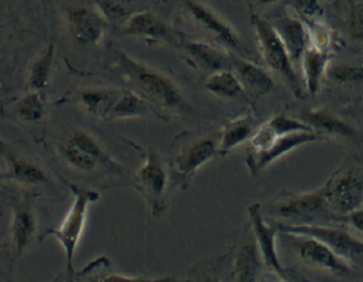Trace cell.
<instances>
[{"instance_id": "cell-1", "label": "cell", "mask_w": 363, "mask_h": 282, "mask_svg": "<svg viewBox=\"0 0 363 282\" xmlns=\"http://www.w3.org/2000/svg\"><path fill=\"white\" fill-rule=\"evenodd\" d=\"M118 66L131 91L145 102L167 112H189V104L179 87L162 72L138 62L125 52L118 53Z\"/></svg>"}, {"instance_id": "cell-20", "label": "cell", "mask_w": 363, "mask_h": 282, "mask_svg": "<svg viewBox=\"0 0 363 282\" xmlns=\"http://www.w3.org/2000/svg\"><path fill=\"white\" fill-rule=\"evenodd\" d=\"M302 121L310 125L313 129H320L331 135L350 139L356 137V131L352 125L327 110H308L302 114Z\"/></svg>"}, {"instance_id": "cell-17", "label": "cell", "mask_w": 363, "mask_h": 282, "mask_svg": "<svg viewBox=\"0 0 363 282\" xmlns=\"http://www.w3.org/2000/svg\"><path fill=\"white\" fill-rule=\"evenodd\" d=\"M273 26L279 33L293 62L301 60L302 55L308 48V40H310V33L303 23L300 22L297 18H285L279 20L277 24Z\"/></svg>"}, {"instance_id": "cell-22", "label": "cell", "mask_w": 363, "mask_h": 282, "mask_svg": "<svg viewBox=\"0 0 363 282\" xmlns=\"http://www.w3.org/2000/svg\"><path fill=\"white\" fill-rule=\"evenodd\" d=\"M35 232V219L31 209L22 205L14 207L11 233L14 248L18 254L27 249Z\"/></svg>"}, {"instance_id": "cell-4", "label": "cell", "mask_w": 363, "mask_h": 282, "mask_svg": "<svg viewBox=\"0 0 363 282\" xmlns=\"http://www.w3.org/2000/svg\"><path fill=\"white\" fill-rule=\"evenodd\" d=\"M279 229L290 236H308L315 238L329 246L350 265L352 263L363 262V242L344 229L311 223L279 224Z\"/></svg>"}, {"instance_id": "cell-16", "label": "cell", "mask_w": 363, "mask_h": 282, "mask_svg": "<svg viewBox=\"0 0 363 282\" xmlns=\"http://www.w3.org/2000/svg\"><path fill=\"white\" fill-rule=\"evenodd\" d=\"M123 31L127 36L139 38L164 39L169 37V28L166 23L150 11L131 14L125 22Z\"/></svg>"}, {"instance_id": "cell-6", "label": "cell", "mask_w": 363, "mask_h": 282, "mask_svg": "<svg viewBox=\"0 0 363 282\" xmlns=\"http://www.w3.org/2000/svg\"><path fill=\"white\" fill-rule=\"evenodd\" d=\"M62 158L68 164L81 171H91L98 166L120 170L118 163L112 160L96 138L83 131H74L60 147Z\"/></svg>"}, {"instance_id": "cell-28", "label": "cell", "mask_w": 363, "mask_h": 282, "mask_svg": "<svg viewBox=\"0 0 363 282\" xmlns=\"http://www.w3.org/2000/svg\"><path fill=\"white\" fill-rule=\"evenodd\" d=\"M55 47L49 45L45 51L33 60L29 70L28 83L31 91L43 92L47 89L51 77L52 66L54 62Z\"/></svg>"}, {"instance_id": "cell-34", "label": "cell", "mask_w": 363, "mask_h": 282, "mask_svg": "<svg viewBox=\"0 0 363 282\" xmlns=\"http://www.w3.org/2000/svg\"><path fill=\"white\" fill-rule=\"evenodd\" d=\"M112 3L116 4V5L122 6V7L126 8L127 5L133 1V0H110Z\"/></svg>"}, {"instance_id": "cell-29", "label": "cell", "mask_w": 363, "mask_h": 282, "mask_svg": "<svg viewBox=\"0 0 363 282\" xmlns=\"http://www.w3.org/2000/svg\"><path fill=\"white\" fill-rule=\"evenodd\" d=\"M16 116L23 122L35 123L43 120L45 114V106L40 92L33 91L25 95L16 104Z\"/></svg>"}, {"instance_id": "cell-35", "label": "cell", "mask_w": 363, "mask_h": 282, "mask_svg": "<svg viewBox=\"0 0 363 282\" xmlns=\"http://www.w3.org/2000/svg\"><path fill=\"white\" fill-rule=\"evenodd\" d=\"M279 0H259V3L262 5H272V4L277 3Z\"/></svg>"}, {"instance_id": "cell-5", "label": "cell", "mask_w": 363, "mask_h": 282, "mask_svg": "<svg viewBox=\"0 0 363 282\" xmlns=\"http://www.w3.org/2000/svg\"><path fill=\"white\" fill-rule=\"evenodd\" d=\"M135 183L151 207L153 216L162 214L164 209L168 173L162 156L156 150L150 148L144 152V162L135 173Z\"/></svg>"}, {"instance_id": "cell-31", "label": "cell", "mask_w": 363, "mask_h": 282, "mask_svg": "<svg viewBox=\"0 0 363 282\" xmlns=\"http://www.w3.org/2000/svg\"><path fill=\"white\" fill-rule=\"evenodd\" d=\"M293 6L299 13L306 18H319L323 14L319 0H293Z\"/></svg>"}, {"instance_id": "cell-10", "label": "cell", "mask_w": 363, "mask_h": 282, "mask_svg": "<svg viewBox=\"0 0 363 282\" xmlns=\"http://www.w3.org/2000/svg\"><path fill=\"white\" fill-rule=\"evenodd\" d=\"M298 237L300 240H298L295 244L299 251L300 258L306 264L331 271L335 275H352V269L350 263L337 256L329 246L308 236H298Z\"/></svg>"}, {"instance_id": "cell-32", "label": "cell", "mask_w": 363, "mask_h": 282, "mask_svg": "<svg viewBox=\"0 0 363 282\" xmlns=\"http://www.w3.org/2000/svg\"><path fill=\"white\" fill-rule=\"evenodd\" d=\"M350 35L354 40L363 43V12L354 7L350 16Z\"/></svg>"}, {"instance_id": "cell-2", "label": "cell", "mask_w": 363, "mask_h": 282, "mask_svg": "<svg viewBox=\"0 0 363 282\" xmlns=\"http://www.w3.org/2000/svg\"><path fill=\"white\" fill-rule=\"evenodd\" d=\"M250 22L255 29L258 45L267 66L281 77L296 97H304L303 89L294 68L293 60L275 27L257 14H252Z\"/></svg>"}, {"instance_id": "cell-11", "label": "cell", "mask_w": 363, "mask_h": 282, "mask_svg": "<svg viewBox=\"0 0 363 282\" xmlns=\"http://www.w3.org/2000/svg\"><path fill=\"white\" fill-rule=\"evenodd\" d=\"M252 229L255 234L257 248L259 250L262 262L273 273L285 279V271L279 262L277 251V227L267 224L262 217V209L258 204H254L248 208Z\"/></svg>"}, {"instance_id": "cell-7", "label": "cell", "mask_w": 363, "mask_h": 282, "mask_svg": "<svg viewBox=\"0 0 363 282\" xmlns=\"http://www.w3.org/2000/svg\"><path fill=\"white\" fill-rule=\"evenodd\" d=\"M323 188L327 205L340 214H348L363 204V180L354 170L335 173Z\"/></svg>"}, {"instance_id": "cell-30", "label": "cell", "mask_w": 363, "mask_h": 282, "mask_svg": "<svg viewBox=\"0 0 363 282\" xmlns=\"http://www.w3.org/2000/svg\"><path fill=\"white\" fill-rule=\"evenodd\" d=\"M331 77L343 85L363 83V65H337L331 69Z\"/></svg>"}, {"instance_id": "cell-15", "label": "cell", "mask_w": 363, "mask_h": 282, "mask_svg": "<svg viewBox=\"0 0 363 282\" xmlns=\"http://www.w3.org/2000/svg\"><path fill=\"white\" fill-rule=\"evenodd\" d=\"M323 188L310 193L290 196L277 207V214L281 218L306 219L319 214V211L327 208Z\"/></svg>"}, {"instance_id": "cell-8", "label": "cell", "mask_w": 363, "mask_h": 282, "mask_svg": "<svg viewBox=\"0 0 363 282\" xmlns=\"http://www.w3.org/2000/svg\"><path fill=\"white\" fill-rule=\"evenodd\" d=\"M106 16L86 7H71L67 11V25L71 37L83 47L97 45L106 31Z\"/></svg>"}, {"instance_id": "cell-14", "label": "cell", "mask_w": 363, "mask_h": 282, "mask_svg": "<svg viewBox=\"0 0 363 282\" xmlns=\"http://www.w3.org/2000/svg\"><path fill=\"white\" fill-rule=\"evenodd\" d=\"M231 69L237 75L245 94L260 97L272 90L273 80L262 67L244 58H231Z\"/></svg>"}, {"instance_id": "cell-24", "label": "cell", "mask_w": 363, "mask_h": 282, "mask_svg": "<svg viewBox=\"0 0 363 282\" xmlns=\"http://www.w3.org/2000/svg\"><path fill=\"white\" fill-rule=\"evenodd\" d=\"M204 87L218 97L238 98L245 95L239 78L230 68L211 72L204 82Z\"/></svg>"}, {"instance_id": "cell-9", "label": "cell", "mask_w": 363, "mask_h": 282, "mask_svg": "<svg viewBox=\"0 0 363 282\" xmlns=\"http://www.w3.org/2000/svg\"><path fill=\"white\" fill-rule=\"evenodd\" d=\"M319 139V136L314 131H294L283 134L275 138L270 147L259 153H248L246 164L252 175H258L267 166L274 162L288 152L293 151L296 148L306 143H314Z\"/></svg>"}, {"instance_id": "cell-3", "label": "cell", "mask_w": 363, "mask_h": 282, "mask_svg": "<svg viewBox=\"0 0 363 282\" xmlns=\"http://www.w3.org/2000/svg\"><path fill=\"white\" fill-rule=\"evenodd\" d=\"M69 187L74 195V202L60 227L50 229L45 236H54L62 244L66 256L67 271L71 275L74 273V254L84 231L87 211L89 206L99 198V194L93 190L76 185H70Z\"/></svg>"}, {"instance_id": "cell-23", "label": "cell", "mask_w": 363, "mask_h": 282, "mask_svg": "<svg viewBox=\"0 0 363 282\" xmlns=\"http://www.w3.org/2000/svg\"><path fill=\"white\" fill-rule=\"evenodd\" d=\"M189 55L202 68L208 72H217L220 69L230 68V58L218 48L201 41H193L186 45Z\"/></svg>"}, {"instance_id": "cell-33", "label": "cell", "mask_w": 363, "mask_h": 282, "mask_svg": "<svg viewBox=\"0 0 363 282\" xmlns=\"http://www.w3.org/2000/svg\"><path fill=\"white\" fill-rule=\"evenodd\" d=\"M342 219L348 224L352 225L357 231L363 233V208L359 207V208L350 211L348 214L344 215Z\"/></svg>"}, {"instance_id": "cell-21", "label": "cell", "mask_w": 363, "mask_h": 282, "mask_svg": "<svg viewBox=\"0 0 363 282\" xmlns=\"http://www.w3.org/2000/svg\"><path fill=\"white\" fill-rule=\"evenodd\" d=\"M255 122L250 116H240L225 125L220 136L218 152L227 154L246 140L250 139L255 133Z\"/></svg>"}, {"instance_id": "cell-25", "label": "cell", "mask_w": 363, "mask_h": 282, "mask_svg": "<svg viewBox=\"0 0 363 282\" xmlns=\"http://www.w3.org/2000/svg\"><path fill=\"white\" fill-rule=\"evenodd\" d=\"M260 260L262 256L256 244H247L242 246L235 256L233 279L235 281H255L260 271Z\"/></svg>"}, {"instance_id": "cell-27", "label": "cell", "mask_w": 363, "mask_h": 282, "mask_svg": "<svg viewBox=\"0 0 363 282\" xmlns=\"http://www.w3.org/2000/svg\"><path fill=\"white\" fill-rule=\"evenodd\" d=\"M118 90H84L79 93L78 100L89 114L106 119L108 110L118 97Z\"/></svg>"}, {"instance_id": "cell-12", "label": "cell", "mask_w": 363, "mask_h": 282, "mask_svg": "<svg viewBox=\"0 0 363 282\" xmlns=\"http://www.w3.org/2000/svg\"><path fill=\"white\" fill-rule=\"evenodd\" d=\"M185 7L194 20L208 33H212L216 40L224 47L237 48L239 45V37L235 29L227 24L220 16L215 14L212 10L208 9L202 4L195 0H186Z\"/></svg>"}, {"instance_id": "cell-19", "label": "cell", "mask_w": 363, "mask_h": 282, "mask_svg": "<svg viewBox=\"0 0 363 282\" xmlns=\"http://www.w3.org/2000/svg\"><path fill=\"white\" fill-rule=\"evenodd\" d=\"M306 91L315 97L320 89L321 80L329 62V53L317 48H308L301 58Z\"/></svg>"}, {"instance_id": "cell-13", "label": "cell", "mask_w": 363, "mask_h": 282, "mask_svg": "<svg viewBox=\"0 0 363 282\" xmlns=\"http://www.w3.org/2000/svg\"><path fill=\"white\" fill-rule=\"evenodd\" d=\"M218 152V148L210 138L195 140L191 145L175 156L174 167L177 173L184 179L191 175L206 163L210 162Z\"/></svg>"}, {"instance_id": "cell-18", "label": "cell", "mask_w": 363, "mask_h": 282, "mask_svg": "<svg viewBox=\"0 0 363 282\" xmlns=\"http://www.w3.org/2000/svg\"><path fill=\"white\" fill-rule=\"evenodd\" d=\"M0 152L7 161L9 167L7 177L9 178L24 185H43L47 183V173L38 165L16 156L3 143H0Z\"/></svg>"}, {"instance_id": "cell-26", "label": "cell", "mask_w": 363, "mask_h": 282, "mask_svg": "<svg viewBox=\"0 0 363 282\" xmlns=\"http://www.w3.org/2000/svg\"><path fill=\"white\" fill-rule=\"evenodd\" d=\"M147 112V102L131 90L120 91L108 110L106 120H121L143 116Z\"/></svg>"}]
</instances>
